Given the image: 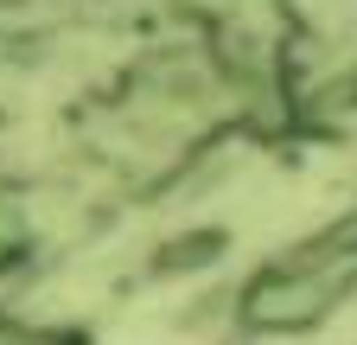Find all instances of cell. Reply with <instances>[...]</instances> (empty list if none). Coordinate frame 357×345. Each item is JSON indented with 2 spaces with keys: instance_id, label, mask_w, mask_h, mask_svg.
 I'll return each instance as SVG.
<instances>
[{
  "instance_id": "cell-1",
  "label": "cell",
  "mask_w": 357,
  "mask_h": 345,
  "mask_svg": "<svg viewBox=\"0 0 357 345\" xmlns=\"http://www.w3.org/2000/svg\"><path fill=\"white\" fill-rule=\"evenodd\" d=\"M351 300H357V211L268 256L236 288L230 320L236 332H255V339H306L332 326Z\"/></svg>"
},
{
  "instance_id": "cell-3",
  "label": "cell",
  "mask_w": 357,
  "mask_h": 345,
  "mask_svg": "<svg viewBox=\"0 0 357 345\" xmlns=\"http://www.w3.org/2000/svg\"><path fill=\"white\" fill-rule=\"evenodd\" d=\"M0 345H70V339L58 326H45V320H26V314L0 307Z\"/></svg>"
},
{
  "instance_id": "cell-2",
  "label": "cell",
  "mask_w": 357,
  "mask_h": 345,
  "mask_svg": "<svg viewBox=\"0 0 357 345\" xmlns=\"http://www.w3.org/2000/svg\"><path fill=\"white\" fill-rule=\"evenodd\" d=\"M32 249H38V218H32V198L13 192V186H0V281L20 275L32 263Z\"/></svg>"
}]
</instances>
